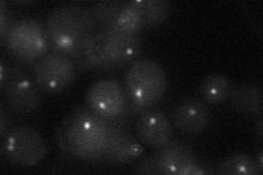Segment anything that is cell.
Wrapping results in <instances>:
<instances>
[{
	"label": "cell",
	"mask_w": 263,
	"mask_h": 175,
	"mask_svg": "<svg viewBox=\"0 0 263 175\" xmlns=\"http://www.w3.org/2000/svg\"><path fill=\"white\" fill-rule=\"evenodd\" d=\"M257 162L259 163V165L261 166V168H263V166H262V152H260V153H259V155H258V160H257Z\"/></svg>",
	"instance_id": "cell-25"
},
{
	"label": "cell",
	"mask_w": 263,
	"mask_h": 175,
	"mask_svg": "<svg viewBox=\"0 0 263 175\" xmlns=\"http://www.w3.org/2000/svg\"><path fill=\"white\" fill-rule=\"evenodd\" d=\"M171 121L161 110L152 107L136 118L135 132L143 144L159 149L172 139Z\"/></svg>",
	"instance_id": "cell-12"
},
{
	"label": "cell",
	"mask_w": 263,
	"mask_h": 175,
	"mask_svg": "<svg viewBox=\"0 0 263 175\" xmlns=\"http://www.w3.org/2000/svg\"><path fill=\"white\" fill-rule=\"evenodd\" d=\"M0 91L4 104L16 115H31L42 101L33 79L21 68L6 65L4 61L0 63Z\"/></svg>",
	"instance_id": "cell-5"
},
{
	"label": "cell",
	"mask_w": 263,
	"mask_h": 175,
	"mask_svg": "<svg viewBox=\"0 0 263 175\" xmlns=\"http://www.w3.org/2000/svg\"><path fill=\"white\" fill-rule=\"evenodd\" d=\"M78 76L75 63L61 53L49 52L33 65L32 79L41 92L59 94L67 90Z\"/></svg>",
	"instance_id": "cell-8"
},
{
	"label": "cell",
	"mask_w": 263,
	"mask_h": 175,
	"mask_svg": "<svg viewBox=\"0 0 263 175\" xmlns=\"http://www.w3.org/2000/svg\"><path fill=\"white\" fill-rule=\"evenodd\" d=\"M134 173L135 174H153V175L159 174L157 157H156V154L154 153L153 155L148 157L143 161L139 162L134 170Z\"/></svg>",
	"instance_id": "cell-22"
},
{
	"label": "cell",
	"mask_w": 263,
	"mask_h": 175,
	"mask_svg": "<svg viewBox=\"0 0 263 175\" xmlns=\"http://www.w3.org/2000/svg\"><path fill=\"white\" fill-rule=\"evenodd\" d=\"M129 101L149 110L157 105L168 89V78L162 66L151 58H139L132 63L124 79Z\"/></svg>",
	"instance_id": "cell-3"
},
{
	"label": "cell",
	"mask_w": 263,
	"mask_h": 175,
	"mask_svg": "<svg viewBox=\"0 0 263 175\" xmlns=\"http://www.w3.org/2000/svg\"><path fill=\"white\" fill-rule=\"evenodd\" d=\"M98 34L102 40L106 60L114 70L136 61V57L142 51V40L137 34L117 29L98 30Z\"/></svg>",
	"instance_id": "cell-11"
},
{
	"label": "cell",
	"mask_w": 263,
	"mask_h": 175,
	"mask_svg": "<svg viewBox=\"0 0 263 175\" xmlns=\"http://www.w3.org/2000/svg\"><path fill=\"white\" fill-rule=\"evenodd\" d=\"M212 121L210 108L197 100H184L172 112L171 124L181 134L196 136L205 131Z\"/></svg>",
	"instance_id": "cell-13"
},
{
	"label": "cell",
	"mask_w": 263,
	"mask_h": 175,
	"mask_svg": "<svg viewBox=\"0 0 263 175\" xmlns=\"http://www.w3.org/2000/svg\"><path fill=\"white\" fill-rule=\"evenodd\" d=\"M4 47L18 64L34 65L51 52L45 24L33 18L18 19L8 34Z\"/></svg>",
	"instance_id": "cell-4"
},
{
	"label": "cell",
	"mask_w": 263,
	"mask_h": 175,
	"mask_svg": "<svg viewBox=\"0 0 263 175\" xmlns=\"http://www.w3.org/2000/svg\"><path fill=\"white\" fill-rule=\"evenodd\" d=\"M45 29L51 51L70 56L80 42L98 31L88 8L76 4H63L48 14Z\"/></svg>",
	"instance_id": "cell-2"
},
{
	"label": "cell",
	"mask_w": 263,
	"mask_h": 175,
	"mask_svg": "<svg viewBox=\"0 0 263 175\" xmlns=\"http://www.w3.org/2000/svg\"><path fill=\"white\" fill-rule=\"evenodd\" d=\"M110 135L105 149L104 162L124 165L135 161L144 153L142 145L130 132V122L108 121Z\"/></svg>",
	"instance_id": "cell-9"
},
{
	"label": "cell",
	"mask_w": 263,
	"mask_h": 175,
	"mask_svg": "<svg viewBox=\"0 0 263 175\" xmlns=\"http://www.w3.org/2000/svg\"><path fill=\"white\" fill-rule=\"evenodd\" d=\"M78 72H109L114 70L106 60L104 47L98 31L82 40L69 56Z\"/></svg>",
	"instance_id": "cell-14"
},
{
	"label": "cell",
	"mask_w": 263,
	"mask_h": 175,
	"mask_svg": "<svg viewBox=\"0 0 263 175\" xmlns=\"http://www.w3.org/2000/svg\"><path fill=\"white\" fill-rule=\"evenodd\" d=\"M113 29L139 35V33L146 30V26L142 14L129 2H126Z\"/></svg>",
	"instance_id": "cell-20"
},
{
	"label": "cell",
	"mask_w": 263,
	"mask_h": 175,
	"mask_svg": "<svg viewBox=\"0 0 263 175\" xmlns=\"http://www.w3.org/2000/svg\"><path fill=\"white\" fill-rule=\"evenodd\" d=\"M229 103L234 110L246 118L258 119L263 114V93L260 85L241 83L230 88Z\"/></svg>",
	"instance_id": "cell-15"
},
{
	"label": "cell",
	"mask_w": 263,
	"mask_h": 175,
	"mask_svg": "<svg viewBox=\"0 0 263 175\" xmlns=\"http://www.w3.org/2000/svg\"><path fill=\"white\" fill-rule=\"evenodd\" d=\"M254 135L260 144L263 143V116H259L254 124Z\"/></svg>",
	"instance_id": "cell-24"
},
{
	"label": "cell",
	"mask_w": 263,
	"mask_h": 175,
	"mask_svg": "<svg viewBox=\"0 0 263 175\" xmlns=\"http://www.w3.org/2000/svg\"><path fill=\"white\" fill-rule=\"evenodd\" d=\"M47 146L40 132L30 126H16L2 138V154L10 163L32 168L44 160Z\"/></svg>",
	"instance_id": "cell-7"
},
{
	"label": "cell",
	"mask_w": 263,
	"mask_h": 175,
	"mask_svg": "<svg viewBox=\"0 0 263 175\" xmlns=\"http://www.w3.org/2000/svg\"><path fill=\"white\" fill-rule=\"evenodd\" d=\"M129 99L124 85L113 78H103L89 87L85 104L105 121H133L128 112Z\"/></svg>",
	"instance_id": "cell-6"
},
{
	"label": "cell",
	"mask_w": 263,
	"mask_h": 175,
	"mask_svg": "<svg viewBox=\"0 0 263 175\" xmlns=\"http://www.w3.org/2000/svg\"><path fill=\"white\" fill-rule=\"evenodd\" d=\"M10 124V111L8 110L7 106L3 103L2 106H0V136H2V138L9 131Z\"/></svg>",
	"instance_id": "cell-23"
},
{
	"label": "cell",
	"mask_w": 263,
	"mask_h": 175,
	"mask_svg": "<svg viewBox=\"0 0 263 175\" xmlns=\"http://www.w3.org/2000/svg\"><path fill=\"white\" fill-rule=\"evenodd\" d=\"M129 4L142 14L146 30L161 26L171 12V4L167 0H130Z\"/></svg>",
	"instance_id": "cell-17"
},
{
	"label": "cell",
	"mask_w": 263,
	"mask_h": 175,
	"mask_svg": "<svg viewBox=\"0 0 263 175\" xmlns=\"http://www.w3.org/2000/svg\"><path fill=\"white\" fill-rule=\"evenodd\" d=\"M215 173L220 175H260L263 173V168L259 165L256 158L238 153L221 162Z\"/></svg>",
	"instance_id": "cell-19"
},
{
	"label": "cell",
	"mask_w": 263,
	"mask_h": 175,
	"mask_svg": "<svg viewBox=\"0 0 263 175\" xmlns=\"http://www.w3.org/2000/svg\"><path fill=\"white\" fill-rule=\"evenodd\" d=\"M109 122L86 105L77 106L60 125L57 137L65 154L82 162H104Z\"/></svg>",
	"instance_id": "cell-1"
},
{
	"label": "cell",
	"mask_w": 263,
	"mask_h": 175,
	"mask_svg": "<svg viewBox=\"0 0 263 175\" xmlns=\"http://www.w3.org/2000/svg\"><path fill=\"white\" fill-rule=\"evenodd\" d=\"M126 2L121 0H103L88 8L97 24L98 30H110L115 27L119 15Z\"/></svg>",
	"instance_id": "cell-18"
},
{
	"label": "cell",
	"mask_w": 263,
	"mask_h": 175,
	"mask_svg": "<svg viewBox=\"0 0 263 175\" xmlns=\"http://www.w3.org/2000/svg\"><path fill=\"white\" fill-rule=\"evenodd\" d=\"M229 78L223 73H211L200 85V95L209 105H221L228 100L230 91Z\"/></svg>",
	"instance_id": "cell-16"
},
{
	"label": "cell",
	"mask_w": 263,
	"mask_h": 175,
	"mask_svg": "<svg viewBox=\"0 0 263 175\" xmlns=\"http://www.w3.org/2000/svg\"><path fill=\"white\" fill-rule=\"evenodd\" d=\"M157 157L159 174L196 175L200 163L193 148L182 140L171 139L155 152Z\"/></svg>",
	"instance_id": "cell-10"
},
{
	"label": "cell",
	"mask_w": 263,
	"mask_h": 175,
	"mask_svg": "<svg viewBox=\"0 0 263 175\" xmlns=\"http://www.w3.org/2000/svg\"><path fill=\"white\" fill-rule=\"evenodd\" d=\"M15 21L16 19L8 9L7 4L5 2H0V43L3 46Z\"/></svg>",
	"instance_id": "cell-21"
}]
</instances>
